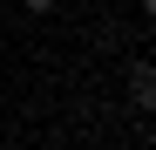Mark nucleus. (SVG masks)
<instances>
[{"mask_svg":"<svg viewBox=\"0 0 156 150\" xmlns=\"http://www.w3.org/2000/svg\"><path fill=\"white\" fill-rule=\"evenodd\" d=\"M20 7H27V14H55L61 0H20Z\"/></svg>","mask_w":156,"mask_h":150,"instance_id":"obj_2","label":"nucleus"},{"mask_svg":"<svg viewBox=\"0 0 156 150\" xmlns=\"http://www.w3.org/2000/svg\"><path fill=\"white\" fill-rule=\"evenodd\" d=\"M143 14H149V21H156V0H143Z\"/></svg>","mask_w":156,"mask_h":150,"instance_id":"obj_3","label":"nucleus"},{"mask_svg":"<svg viewBox=\"0 0 156 150\" xmlns=\"http://www.w3.org/2000/svg\"><path fill=\"white\" fill-rule=\"evenodd\" d=\"M129 96H136V109L156 116V62H129Z\"/></svg>","mask_w":156,"mask_h":150,"instance_id":"obj_1","label":"nucleus"}]
</instances>
